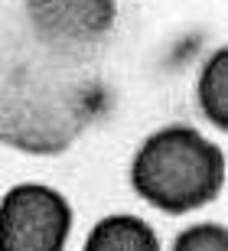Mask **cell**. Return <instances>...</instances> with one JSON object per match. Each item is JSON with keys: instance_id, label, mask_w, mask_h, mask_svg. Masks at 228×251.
Returning a JSON list of instances; mask_svg holds the SVG:
<instances>
[{"instance_id": "cell-1", "label": "cell", "mask_w": 228, "mask_h": 251, "mask_svg": "<svg viewBox=\"0 0 228 251\" xmlns=\"http://www.w3.org/2000/svg\"><path fill=\"white\" fill-rule=\"evenodd\" d=\"M104 108L88 52L33 36L0 43V140L23 153H62Z\"/></svg>"}, {"instance_id": "cell-2", "label": "cell", "mask_w": 228, "mask_h": 251, "mask_svg": "<svg viewBox=\"0 0 228 251\" xmlns=\"http://www.w3.org/2000/svg\"><path fill=\"white\" fill-rule=\"evenodd\" d=\"M225 157L196 127L173 124L140 144L130 167L137 196L166 215H182L222 193Z\"/></svg>"}, {"instance_id": "cell-3", "label": "cell", "mask_w": 228, "mask_h": 251, "mask_svg": "<svg viewBox=\"0 0 228 251\" xmlns=\"http://www.w3.org/2000/svg\"><path fill=\"white\" fill-rule=\"evenodd\" d=\"M72 205L62 193L20 183L0 199V251H65Z\"/></svg>"}, {"instance_id": "cell-4", "label": "cell", "mask_w": 228, "mask_h": 251, "mask_svg": "<svg viewBox=\"0 0 228 251\" xmlns=\"http://www.w3.org/2000/svg\"><path fill=\"white\" fill-rule=\"evenodd\" d=\"M29 36L55 49L88 52L111 33L114 0H26Z\"/></svg>"}, {"instance_id": "cell-5", "label": "cell", "mask_w": 228, "mask_h": 251, "mask_svg": "<svg viewBox=\"0 0 228 251\" xmlns=\"http://www.w3.org/2000/svg\"><path fill=\"white\" fill-rule=\"evenodd\" d=\"M82 251H160L153 228L137 215H108L88 232Z\"/></svg>"}, {"instance_id": "cell-6", "label": "cell", "mask_w": 228, "mask_h": 251, "mask_svg": "<svg viewBox=\"0 0 228 251\" xmlns=\"http://www.w3.org/2000/svg\"><path fill=\"white\" fill-rule=\"evenodd\" d=\"M225 62H228V52L225 49H219L215 56L205 62V69H202V78H199V101H202V111H205V118H209L212 124L219 130L228 127V72H225Z\"/></svg>"}, {"instance_id": "cell-7", "label": "cell", "mask_w": 228, "mask_h": 251, "mask_svg": "<svg viewBox=\"0 0 228 251\" xmlns=\"http://www.w3.org/2000/svg\"><path fill=\"white\" fill-rule=\"evenodd\" d=\"M173 251H228V232L222 225H192L179 232Z\"/></svg>"}]
</instances>
